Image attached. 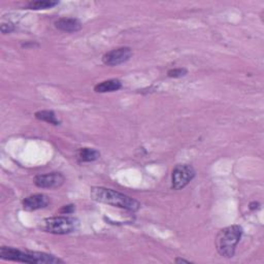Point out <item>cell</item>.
Instances as JSON below:
<instances>
[{
	"mask_svg": "<svg viewBox=\"0 0 264 264\" xmlns=\"http://www.w3.org/2000/svg\"><path fill=\"white\" fill-rule=\"evenodd\" d=\"M100 153L91 148H82L78 152V158L81 162H92L99 158Z\"/></svg>",
	"mask_w": 264,
	"mask_h": 264,
	"instance_id": "11",
	"label": "cell"
},
{
	"mask_svg": "<svg viewBox=\"0 0 264 264\" xmlns=\"http://www.w3.org/2000/svg\"><path fill=\"white\" fill-rule=\"evenodd\" d=\"M195 169L189 164H179L171 173V188L173 190L184 189L195 178Z\"/></svg>",
	"mask_w": 264,
	"mask_h": 264,
	"instance_id": "5",
	"label": "cell"
},
{
	"mask_svg": "<svg viewBox=\"0 0 264 264\" xmlns=\"http://www.w3.org/2000/svg\"><path fill=\"white\" fill-rule=\"evenodd\" d=\"M35 118L41 121H45L47 123L53 124V125H59L60 121L57 119V117L54 112L52 111H39L35 113Z\"/></svg>",
	"mask_w": 264,
	"mask_h": 264,
	"instance_id": "12",
	"label": "cell"
},
{
	"mask_svg": "<svg viewBox=\"0 0 264 264\" xmlns=\"http://www.w3.org/2000/svg\"><path fill=\"white\" fill-rule=\"evenodd\" d=\"M242 236L243 228L240 225H232L220 230L216 238V249L218 253L222 257L232 258Z\"/></svg>",
	"mask_w": 264,
	"mask_h": 264,
	"instance_id": "3",
	"label": "cell"
},
{
	"mask_svg": "<svg viewBox=\"0 0 264 264\" xmlns=\"http://www.w3.org/2000/svg\"><path fill=\"white\" fill-rule=\"evenodd\" d=\"M65 182L64 175L60 172H50L46 174H38L34 178V184L38 188L54 189L61 187Z\"/></svg>",
	"mask_w": 264,
	"mask_h": 264,
	"instance_id": "7",
	"label": "cell"
},
{
	"mask_svg": "<svg viewBox=\"0 0 264 264\" xmlns=\"http://www.w3.org/2000/svg\"><path fill=\"white\" fill-rule=\"evenodd\" d=\"M78 220L68 216L48 218L43 221L42 229L53 234H68L78 228Z\"/></svg>",
	"mask_w": 264,
	"mask_h": 264,
	"instance_id": "4",
	"label": "cell"
},
{
	"mask_svg": "<svg viewBox=\"0 0 264 264\" xmlns=\"http://www.w3.org/2000/svg\"><path fill=\"white\" fill-rule=\"evenodd\" d=\"M0 29H1V32L3 33V34H6V33H10V32H12L13 30H14V26H13V24H11V23H3L2 25H1V28H0Z\"/></svg>",
	"mask_w": 264,
	"mask_h": 264,
	"instance_id": "15",
	"label": "cell"
},
{
	"mask_svg": "<svg viewBox=\"0 0 264 264\" xmlns=\"http://www.w3.org/2000/svg\"><path fill=\"white\" fill-rule=\"evenodd\" d=\"M175 263H191L189 260H185L183 258H177L175 259Z\"/></svg>",
	"mask_w": 264,
	"mask_h": 264,
	"instance_id": "17",
	"label": "cell"
},
{
	"mask_svg": "<svg viewBox=\"0 0 264 264\" xmlns=\"http://www.w3.org/2000/svg\"><path fill=\"white\" fill-rule=\"evenodd\" d=\"M73 212H75V205L73 204L64 205V207L60 210V214H63V215H69V214H72Z\"/></svg>",
	"mask_w": 264,
	"mask_h": 264,
	"instance_id": "16",
	"label": "cell"
},
{
	"mask_svg": "<svg viewBox=\"0 0 264 264\" xmlns=\"http://www.w3.org/2000/svg\"><path fill=\"white\" fill-rule=\"evenodd\" d=\"M132 57V50L128 47L114 49L102 57V61L109 66H117L127 62Z\"/></svg>",
	"mask_w": 264,
	"mask_h": 264,
	"instance_id": "6",
	"label": "cell"
},
{
	"mask_svg": "<svg viewBox=\"0 0 264 264\" xmlns=\"http://www.w3.org/2000/svg\"><path fill=\"white\" fill-rule=\"evenodd\" d=\"M187 69L186 68H173L168 70L167 76L169 78H182L187 75Z\"/></svg>",
	"mask_w": 264,
	"mask_h": 264,
	"instance_id": "14",
	"label": "cell"
},
{
	"mask_svg": "<svg viewBox=\"0 0 264 264\" xmlns=\"http://www.w3.org/2000/svg\"><path fill=\"white\" fill-rule=\"evenodd\" d=\"M90 195L94 201L113 205V207L124 209L127 211L135 212L140 209V203L137 200L120 192H117L112 189L104 187H93L91 189Z\"/></svg>",
	"mask_w": 264,
	"mask_h": 264,
	"instance_id": "1",
	"label": "cell"
},
{
	"mask_svg": "<svg viewBox=\"0 0 264 264\" xmlns=\"http://www.w3.org/2000/svg\"><path fill=\"white\" fill-rule=\"evenodd\" d=\"M50 204V198L45 194H33L23 200V208L26 211L32 212L45 209Z\"/></svg>",
	"mask_w": 264,
	"mask_h": 264,
	"instance_id": "8",
	"label": "cell"
},
{
	"mask_svg": "<svg viewBox=\"0 0 264 264\" xmlns=\"http://www.w3.org/2000/svg\"><path fill=\"white\" fill-rule=\"evenodd\" d=\"M58 1H54V0H36V1H30L27 6L30 9H48L52 8L55 5H57Z\"/></svg>",
	"mask_w": 264,
	"mask_h": 264,
	"instance_id": "13",
	"label": "cell"
},
{
	"mask_svg": "<svg viewBox=\"0 0 264 264\" xmlns=\"http://www.w3.org/2000/svg\"><path fill=\"white\" fill-rule=\"evenodd\" d=\"M55 27L60 31L73 33L81 30L82 23L75 18H60L55 22Z\"/></svg>",
	"mask_w": 264,
	"mask_h": 264,
	"instance_id": "9",
	"label": "cell"
},
{
	"mask_svg": "<svg viewBox=\"0 0 264 264\" xmlns=\"http://www.w3.org/2000/svg\"><path fill=\"white\" fill-rule=\"evenodd\" d=\"M259 208V203L258 202H252L251 204H250V209L251 210H256V209H258Z\"/></svg>",
	"mask_w": 264,
	"mask_h": 264,
	"instance_id": "18",
	"label": "cell"
},
{
	"mask_svg": "<svg viewBox=\"0 0 264 264\" xmlns=\"http://www.w3.org/2000/svg\"><path fill=\"white\" fill-rule=\"evenodd\" d=\"M122 88V83L119 80H108L97 84L94 88V91L97 93H107V92H115L118 91Z\"/></svg>",
	"mask_w": 264,
	"mask_h": 264,
	"instance_id": "10",
	"label": "cell"
},
{
	"mask_svg": "<svg viewBox=\"0 0 264 264\" xmlns=\"http://www.w3.org/2000/svg\"><path fill=\"white\" fill-rule=\"evenodd\" d=\"M0 258L8 261L36 264H56L62 262L59 258L50 254L32 251H22L19 250V249L11 247H1V249H0Z\"/></svg>",
	"mask_w": 264,
	"mask_h": 264,
	"instance_id": "2",
	"label": "cell"
}]
</instances>
